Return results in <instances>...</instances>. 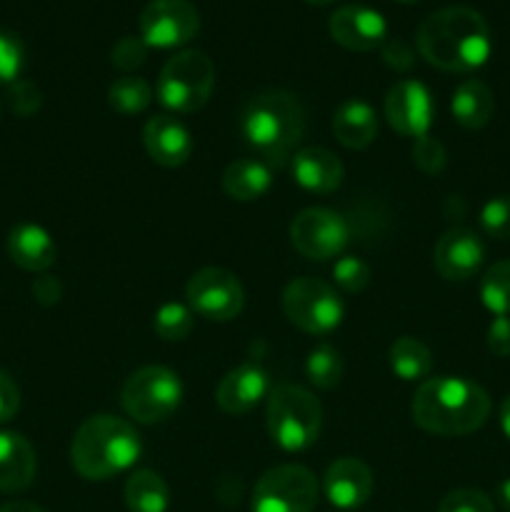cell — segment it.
Wrapping results in <instances>:
<instances>
[{
	"instance_id": "obj_3",
	"label": "cell",
	"mask_w": 510,
	"mask_h": 512,
	"mask_svg": "<svg viewBox=\"0 0 510 512\" xmlns=\"http://www.w3.org/2000/svg\"><path fill=\"white\" fill-rule=\"evenodd\" d=\"M240 133L245 143L270 165H283L305 130V110L285 90H265L240 108Z\"/></svg>"
},
{
	"instance_id": "obj_1",
	"label": "cell",
	"mask_w": 510,
	"mask_h": 512,
	"mask_svg": "<svg viewBox=\"0 0 510 512\" xmlns=\"http://www.w3.org/2000/svg\"><path fill=\"white\" fill-rule=\"evenodd\" d=\"M415 45L435 68L448 73H473L488 63L493 38L478 10L450 5L435 10L420 23Z\"/></svg>"
},
{
	"instance_id": "obj_5",
	"label": "cell",
	"mask_w": 510,
	"mask_h": 512,
	"mask_svg": "<svg viewBox=\"0 0 510 512\" xmlns=\"http://www.w3.org/2000/svg\"><path fill=\"white\" fill-rule=\"evenodd\" d=\"M265 423L275 445L288 453H300L318 440L323 408L310 390L295 383H280L268 395Z\"/></svg>"
},
{
	"instance_id": "obj_17",
	"label": "cell",
	"mask_w": 510,
	"mask_h": 512,
	"mask_svg": "<svg viewBox=\"0 0 510 512\" xmlns=\"http://www.w3.org/2000/svg\"><path fill=\"white\" fill-rule=\"evenodd\" d=\"M325 498L340 510H355L368 503L373 493V473L358 458H340L328 468L323 478Z\"/></svg>"
},
{
	"instance_id": "obj_34",
	"label": "cell",
	"mask_w": 510,
	"mask_h": 512,
	"mask_svg": "<svg viewBox=\"0 0 510 512\" xmlns=\"http://www.w3.org/2000/svg\"><path fill=\"white\" fill-rule=\"evenodd\" d=\"M438 512H495L493 500L483 490L460 488L440 500Z\"/></svg>"
},
{
	"instance_id": "obj_30",
	"label": "cell",
	"mask_w": 510,
	"mask_h": 512,
	"mask_svg": "<svg viewBox=\"0 0 510 512\" xmlns=\"http://www.w3.org/2000/svg\"><path fill=\"white\" fill-rule=\"evenodd\" d=\"M153 328L158 338L168 340V343L188 338L190 330H193V310H190V305L183 303L160 305L153 318Z\"/></svg>"
},
{
	"instance_id": "obj_4",
	"label": "cell",
	"mask_w": 510,
	"mask_h": 512,
	"mask_svg": "<svg viewBox=\"0 0 510 512\" xmlns=\"http://www.w3.org/2000/svg\"><path fill=\"white\" fill-rule=\"evenodd\" d=\"M140 458L138 430L115 415H93L75 433L70 463L85 480H108Z\"/></svg>"
},
{
	"instance_id": "obj_21",
	"label": "cell",
	"mask_w": 510,
	"mask_h": 512,
	"mask_svg": "<svg viewBox=\"0 0 510 512\" xmlns=\"http://www.w3.org/2000/svg\"><path fill=\"white\" fill-rule=\"evenodd\" d=\"M38 470L35 450L20 433H0V493H23Z\"/></svg>"
},
{
	"instance_id": "obj_25",
	"label": "cell",
	"mask_w": 510,
	"mask_h": 512,
	"mask_svg": "<svg viewBox=\"0 0 510 512\" xmlns=\"http://www.w3.org/2000/svg\"><path fill=\"white\" fill-rule=\"evenodd\" d=\"M388 363L390 370L405 383H423L430 375V368H433V355H430L428 345L423 340L403 335V338L390 345Z\"/></svg>"
},
{
	"instance_id": "obj_46",
	"label": "cell",
	"mask_w": 510,
	"mask_h": 512,
	"mask_svg": "<svg viewBox=\"0 0 510 512\" xmlns=\"http://www.w3.org/2000/svg\"><path fill=\"white\" fill-rule=\"evenodd\" d=\"M403 3H413V0H403Z\"/></svg>"
},
{
	"instance_id": "obj_24",
	"label": "cell",
	"mask_w": 510,
	"mask_h": 512,
	"mask_svg": "<svg viewBox=\"0 0 510 512\" xmlns=\"http://www.w3.org/2000/svg\"><path fill=\"white\" fill-rule=\"evenodd\" d=\"M450 110H453V118L458 120L463 128H485V125L493 120L495 113L493 90H490L483 80H463V83L455 88L453 100H450Z\"/></svg>"
},
{
	"instance_id": "obj_23",
	"label": "cell",
	"mask_w": 510,
	"mask_h": 512,
	"mask_svg": "<svg viewBox=\"0 0 510 512\" xmlns=\"http://www.w3.org/2000/svg\"><path fill=\"white\" fill-rule=\"evenodd\" d=\"M273 183V165L263 158H240L223 173V190L238 203H250L268 193Z\"/></svg>"
},
{
	"instance_id": "obj_9",
	"label": "cell",
	"mask_w": 510,
	"mask_h": 512,
	"mask_svg": "<svg viewBox=\"0 0 510 512\" xmlns=\"http://www.w3.org/2000/svg\"><path fill=\"white\" fill-rule=\"evenodd\" d=\"M318 480L303 465H278L263 473L253 490V512H313Z\"/></svg>"
},
{
	"instance_id": "obj_7",
	"label": "cell",
	"mask_w": 510,
	"mask_h": 512,
	"mask_svg": "<svg viewBox=\"0 0 510 512\" xmlns=\"http://www.w3.org/2000/svg\"><path fill=\"white\" fill-rule=\"evenodd\" d=\"M180 400H183L180 378L170 368H163V365H145V368L135 370L125 380L123 393H120V403H123L125 413L135 423L143 425L168 420L178 410Z\"/></svg>"
},
{
	"instance_id": "obj_19",
	"label": "cell",
	"mask_w": 510,
	"mask_h": 512,
	"mask_svg": "<svg viewBox=\"0 0 510 512\" xmlns=\"http://www.w3.org/2000/svg\"><path fill=\"white\" fill-rule=\"evenodd\" d=\"M290 170L300 188L308 193H333L343 183V163L325 148H303L290 160Z\"/></svg>"
},
{
	"instance_id": "obj_37",
	"label": "cell",
	"mask_w": 510,
	"mask_h": 512,
	"mask_svg": "<svg viewBox=\"0 0 510 512\" xmlns=\"http://www.w3.org/2000/svg\"><path fill=\"white\" fill-rule=\"evenodd\" d=\"M40 103H43V98H40V90L35 88V83H30V80H15L10 85V108L18 115L28 118V115H33L40 108Z\"/></svg>"
},
{
	"instance_id": "obj_35",
	"label": "cell",
	"mask_w": 510,
	"mask_h": 512,
	"mask_svg": "<svg viewBox=\"0 0 510 512\" xmlns=\"http://www.w3.org/2000/svg\"><path fill=\"white\" fill-rule=\"evenodd\" d=\"M145 58H148V45L143 43L140 35L138 38H135V35H125V38H120L118 43L113 45V53H110L113 65L118 70H123V73L140 68V65L145 63Z\"/></svg>"
},
{
	"instance_id": "obj_29",
	"label": "cell",
	"mask_w": 510,
	"mask_h": 512,
	"mask_svg": "<svg viewBox=\"0 0 510 512\" xmlns=\"http://www.w3.org/2000/svg\"><path fill=\"white\" fill-rule=\"evenodd\" d=\"M343 358L335 348L330 345H318L310 350L308 360H305V375L310 383L320 390H330L343 380Z\"/></svg>"
},
{
	"instance_id": "obj_32",
	"label": "cell",
	"mask_w": 510,
	"mask_h": 512,
	"mask_svg": "<svg viewBox=\"0 0 510 512\" xmlns=\"http://www.w3.org/2000/svg\"><path fill=\"white\" fill-rule=\"evenodd\" d=\"M333 278L335 285L345 293H360L370 283V268L365 260L355 258V255H345L333 265Z\"/></svg>"
},
{
	"instance_id": "obj_16",
	"label": "cell",
	"mask_w": 510,
	"mask_h": 512,
	"mask_svg": "<svg viewBox=\"0 0 510 512\" xmlns=\"http://www.w3.org/2000/svg\"><path fill=\"white\" fill-rule=\"evenodd\" d=\"M268 373L258 363H243L223 375L215 388V403L228 415H245L270 395Z\"/></svg>"
},
{
	"instance_id": "obj_31",
	"label": "cell",
	"mask_w": 510,
	"mask_h": 512,
	"mask_svg": "<svg viewBox=\"0 0 510 512\" xmlns=\"http://www.w3.org/2000/svg\"><path fill=\"white\" fill-rule=\"evenodd\" d=\"M480 228L495 240H510V195H495L480 210Z\"/></svg>"
},
{
	"instance_id": "obj_45",
	"label": "cell",
	"mask_w": 510,
	"mask_h": 512,
	"mask_svg": "<svg viewBox=\"0 0 510 512\" xmlns=\"http://www.w3.org/2000/svg\"><path fill=\"white\" fill-rule=\"evenodd\" d=\"M310 5H328V3H333V0H308Z\"/></svg>"
},
{
	"instance_id": "obj_8",
	"label": "cell",
	"mask_w": 510,
	"mask_h": 512,
	"mask_svg": "<svg viewBox=\"0 0 510 512\" xmlns=\"http://www.w3.org/2000/svg\"><path fill=\"white\" fill-rule=\"evenodd\" d=\"M283 313L308 335H328L343 320V303L328 283L298 278L283 290Z\"/></svg>"
},
{
	"instance_id": "obj_39",
	"label": "cell",
	"mask_w": 510,
	"mask_h": 512,
	"mask_svg": "<svg viewBox=\"0 0 510 512\" xmlns=\"http://www.w3.org/2000/svg\"><path fill=\"white\" fill-rule=\"evenodd\" d=\"M20 410V390L5 370H0V423H8Z\"/></svg>"
},
{
	"instance_id": "obj_33",
	"label": "cell",
	"mask_w": 510,
	"mask_h": 512,
	"mask_svg": "<svg viewBox=\"0 0 510 512\" xmlns=\"http://www.w3.org/2000/svg\"><path fill=\"white\" fill-rule=\"evenodd\" d=\"M25 65V50L20 38L0 30V85H13Z\"/></svg>"
},
{
	"instance_id": "obj_13",
	"label": "cell",
	"mask_w": 510,
	"mask_h": 512,
	"mask_svg": "<svg viewBox=\"0 0 510 512\" xmlns=\"http://www.w3.org/2000/svg\"><path fill=\"white\" fill-rule=\"evenodd\" d=\"M433 113V95L418 80H400L385 95V118L390 128L405 138L418 140L430 135Z\"/></svg>"
},
{
	"instance_id": "obj_36",
	"label": "cell",
	"mask_w": 510,
	"mask_h": 512,
	"mask_svg": "<svg viewBox=\"0 0 510 512\" xmlns=\"http://www.w3.org/2000/svg\"><path fill=\"white\" fill-rule=\"evenodd\" d=\"M413 163L423 170L425 175H438L445 168V148L433 135H423L413 145Z\"/></svg>"
},
{
	"instance_id": "obj_26",
	"label": "cell",
	"mask_w": 510,
	"mask_h": 512,
	"mask_svg": "<svg viewBox=\"0 0 510 512\" xmlns=\"http://www.w3.org/2000/svg\"><path fill=\"white\" fill-rule=\"evenodd\" d=\"M125 505L130 512H168L170 490L155 470H135L125 483Z\"/></svg>"
},
{
	"instance_id": "obj_43",
	"label": "cell",
	"mask_w": 510,
	"mask_h": 512,
	"mask_svg": "<svg viewBox=\"0 0 510 512\" xmlns=\"http://www.w3.org/2000/svg\"><path fill=\"white\" fill-rule=\"evenodd\" d=\"M500 430H503L505 438L510 440V395L500 405Z\"/></svg>"
},
{
	"instance_id": "obj_42",
	"label": "cell",
	"mask_w": 510,
	"mask_h": 512,
	"mask_svg": "<svg viewBox=\"0 0 510 512\" xmlns=\"http://www.w3.org/2000/svg\"><path fill=\"white\" fill-rule=\"evenodd\" d=\"M495 500H498L500 508H503L505 512H510V478L503 480V483L498 485V490H495Z\"/></svg>"
},
{
	"instance_id": "obj_44",
	"label": "cell",
	"mask_w": 510,
	"mask_h": 512,
	"mask_svg": "<svg viewBox=\"0 0 510 512\" xmlns=\"http://www.w3.org/2000/svg\"><path fill=\"white\" fill-rule=\"evenodd\" d=\"M0 512H43L38 505L33 503H23V500H15V503H5Z\"/></svg>"
},
{
	"instance_id": "obj_38",
	"label": "cell",
	"mask_w": 510,
	"mask_h": 512,
	"mask_svg": "<svg viewBox=\"0 0 510 512\" xmlns=\"http://www.w3.org/2000/svg\"><path fill=\"white\" fill-rule=\"evenodd\" d=\"M380 53H383V60L393 70H408L415 60L413 48L403 38H388L380 45Z\"/></svg>"
},
{
	"instance_id": "obj_20",
	"label": "cell",
	"mask_w": 510,
	"mask_h": 512,
	"mask_svg": "<svg viewBox=\"0 0 510 512\" xmlns=\"http://www.w3.org/2000/svg\"><path fill=\"white\" fill-rule=\"evenodd\" d=\"M5 248H8L10 260L28 273H45L58 258V248H55L48 230L33 223L15 225L10 230Z\"/></svg>"
},
{
	"instance_id": "obj_40",
	"label": "cell",
	"mask_w": 510,
	"mask_h": 512,
	"mask_svg": "<svg viewBox=\"0 0 510 512\" xmlns=\"http://www.w3.org/2000/svg\"><path fill=\"white\" fill-rule=\"evenodd\" d=\"M488 350L498 358H510V318L500 315L493 318L488 328Z\"/></svg>"
},
{
	"instance_id": "obj_15",
	"label": "cell",
	"mask_w": 510,
	"mask_h": 512,
	"mask_svg": "<svg viewBox=\"0 0 510 512\" xmlns=\"http://www.w3.org/2000/svg\"><path fill=\"white\" fill-rule=\"evenodd\" d=\"M485 260V245L473 230L468 228H453L443 233V238L435 243L433 263L440 278L453 280V283H463L478 275L480 265Z\"/></svg>"
},
{
	"instance_id": "obj_41",
	"label": "cell",
	"mask_w": 510,
	"mask_h": 512,
	"mask_svg": "<svg viewBox=\"0 0 510 512\" xmlns=\"http://www.w3.org/2000/svg\"><path fill=\"white\" fill-rule=\"evenodd\" d=\"M33 295L38 298V303L55 305L60 300V295H63V288H60L58 280L50 278V275H40L33 283Z\"/></svg>"
},
{
	"instance_id": "obj_11",
	"label": "cell",
	"mask_w": 510,
	"mask_h": 512,
	"mask_svg": "<svg viewBox=\"0 0 510 512\" xmlns=\"http://www.w3.org/2000/svg\"><path fill=\"white\" fill-rule=\"evenodd\" d=\"M200 28V15L190 0H150L140 13V38L148 48H180Z\"/></svg>"
},
{
	"instance_id": "obj_10",
	"label": "cell",
	"mask_w": 510,
	"mask_h": 512,
	"mask_svg": "<svg viewBox=\"0 0 510 512\" xmlns=\"http://www.w3.org/2000/svg\"><path fill=\"white\" fill-rule=\"evenodd\" d=\"M188 305L195 315L205 320L238 318L245 305V293L240 280L223 268H203L185 285Z\"/></svg>"
},
{
	"instance_id": "obj_6",
	"label": "cell",
	"mask_w": 510,
	"mask_h": 512,
	"mask_svg": "<svg viewBox=\"0 0 510 512\" xmlns=\"http://www.w3.org/2000/svg\"><path fill=\"white\" fill-rule=\"evenodd\" d=\"M215 65L203 50H180L160 70L155 95L173 113H195L208 103Z\"/></svg>"
},
{
	"instance_id": "obj_22",
	"label": "cell",
	"mask_w": 510,
	"mask_h": 512,
	"mask_svg": "<svg viewBox=\"0 0 510 512\" xmlns=\"http://www.w3.org/2000/svg\"><path fill=\"white\" fill-rule=\"evenodd\" d=\"M333 133L340 145L350 150H363L378 135V118L365 100H345L333 115Z\"/></svg>"
},
{
	"instance_id": "obj_12",
	"label": "cell",
	"mask_w": 510,
	"mask_h": 512,
	"mask_svg": "<svg viewBox=\"0 0 510 512\" xmlns=\"http://www.w3.org/2000/svg\"><path fill=\"white\" fill-rule=\"evenodd\" d=\"M290 240L295 250L310 260H330L350 243V228L343 215L328 208L300 210L290 223Z\"/></svg>"
},
{
	"instance_id": "obj_18",
	"label": "cell",
	"mask_w": 510,
	"mask_h": 512,
	"mask_svg": "<svg viewBox=\"0 0 510 512\" xmlns=\"http://www.w3.org/2000/svg\"><path fill=\"white\" fill-rule=\"evenodd\" d=\"M143 143L150 158L163 168H180L193 153V138L175 115H155L145 123Z\"/></svg>"
},
{
	"instance_id": "obj_2",
	"label": "cell",
	"mask_w": 510,
	"mask_h": 512,
	"mask_svg": "<svg viewBox=\"0 0 510 512\" xmlns=\"http://www.w3.org/2000/svg\"><path fill=\"white\" fill-rule=\"evenodd\" d=\"M410 413L425 433L455 438L488 423L490 395L478 383L455 375L428 378L415 390Z\"/></svg>"
},
{
	"instance_id": "obj_27",
	"label": "cell",
	"mask_w": 510,
	"mask_h": 512,
	"mask_svg": "<svg viewBox=\"0 0 510 512\" xmlns=\"http://www.w3.org/2000/svg\"><path fill=\"white\" fill-rule=\"evenodd\" d=\"M153 100V88L148 85V80L138 78V75H125L118 78L108 88V103L110 108L118 110L123 115H135L143 113L145 108Z\"/></svg>"
},
{
	"instance_id": "obj_28",
	"label": "cell",
	"mask_w": 510,
	"mask_h": 512,
	"mask_svg": "<svg viewBox=\"0 0 510 512\" xmlns=\"http://www.w3.org/2000/svg\"><path fill=\"white\" fill-rule=\"evenodd\" d=\"M480 300L495 318L510 315V260H500L485 270L480 278Z\"/></svg>"
},
{
	"instance_id": "obj_14",
	"label": "cell",
	"mask_w": 510,
	"mask_h": 512,
	"mask_svg": "<svg viewBox=\"0 0 510 512\" xmlns=\"http://www.w3.org/2000/svg\"><path fill=\"white\" fill-rule=\"evenodd\" d=\"M330 38L355 53H368L388 40V23L368 5H343L330 15Z\"/></svg>"
}]
</instances>
